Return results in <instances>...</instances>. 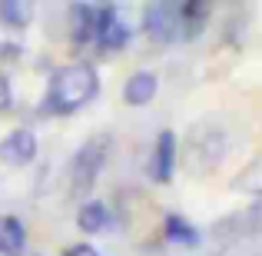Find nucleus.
Here are the masks:
<instances>
[{
    "mask_svg": "<svg viewBox=\"0 0 262 256\" xmlns=\"http://www.w3.org/2000/svg\"><path fill=\"white\" fill-rule=\"evenodd\" d=\"M100 90V77L90 64H70V67H60L50 80V90L43 96V113H73V110L86 107L90 100L96 96Z\"/></svg>",
    "mask_w": 262,
    "mask_h": 256,
    "instance_id": "obj_1",
    "label": "nucleus"
},
{
    "mask_svg": "<svg viewBox=\"0 0 262 256\" xmlns=\"http://www.w3.org/2000/svg\"><path fill=\"white\" fill-rule=\"evenodd\" d=\"M106 150H110V136H103V133L90 136L83 147L77 150V156H73V163H70V190H73V196H83V193L93 190L96 176H100L103 163H106Z\"/></svg>",
    "mask_w": 262,
    "mask_h": 256,
    "instance_id": "obj_2",
    "label": "nucleus"
},
{
    "mask_svg": "<svg viewBox=\"0 0 262 256\" xmlns=\"http://www.w3.org/2000/svg\"><path fill=\"white\" fill-rule=\"evenodd\" d=\"M129 27L123 24V17L116 13V7H103L93 13V40L100 44L103 53H116L129 44Z\"/></svg>",
    "mask_w": 262,
    "mask_h": 256,
    "instance_id": "obj_3",
    "label": "nucleus"
},
{
    "mask_svg": "<svg viewBox=\"0 0 262 256\" xmlns=\"http://www.w3.org/2000/svg\"><path fill=\"white\" fill-rule=\"evenodd\" d=\"M143 27H146L153 44H169V40H176L179 37V7L173 0H156V4H149L146 17H143Z\"/></svg>",
    "mask_w": 262,
    "mask_h": 256,
    "instance_id": "obj_4",
    "label": "nucleus"
},
{
    "mask_svg": "<svg viewBox=\"0 0 262 256\" xmlns=\"http://www.w3.org/2000/svg\"><path fill=\"white\" fill-rule=\"evenodd\" d=\"M0 160L7 167H27V163L37 160V136H33V130L20 127L13 133H7L0 140Z\"/></svg>",
    "mask_w": 262,
    "mask_h": 256,
    "instance_id": "obj_5",
    "label": "nucleus"
},
{
    "mask_svg": "<svg viewBox=\"0 0 262 256\" xmlns=\"http://www.w3.org/2000/svg\"><path fill=\"white\" fill-rule=\"evenodd\" d=\"M173 170H176V133L173 130H163L160 140H156V150H153V180L169 183Z\"/></svg>",
    "mask_w": 262,
    "mask_h": 256,
    "instance_id": "obj_6",
    "label": "nucleus"
},
{
    "mask_svg": "<svg viewBox=\"0 0 262 256\" xmlns=\"http://www.w3.org/2000/svg\"><path fill=\"white\" fill-rule=\"evenodd\" d=\"M156 90H160V80H156V73L140 70V73H133V77L123 84V100H126L129 107H146V103L156 96Z\"/></svg>",
    "mask_w": 262,
    "mask_h": 256,
    "instance_id": "obj_7",
    "label": "nucleus"
},
{
    "mask_svg": "<svg viewBox=\"0 0 262 256\" xmlns=\"http://www.w3.org/2000/svg\"><path fill=\"white\" fill-rule=\"evenodd\" d=\"M209 7H212V0H186L179 7V33L183 37H196L206 27V20H209Z\"/></svg>",
    "mask_w": 262,
    "mask_h": 256,
    "instance_id": "obj_8",
    "label": "nucleus"
},
{
    "mask_svg": "<svg viewBox=\"0 0 262 256\" xmlns=\"http://www.w3.org/2000/svg\"><path fill=\"white\" fill-rule=\"evenodd\" d=\"M27 246V230L17 216H0V256H20Z\"/></svg>",
    "mask_w": 262,
    "mask_h": 256,
    "instance_id": "obj_9",
    "label": "nucleus"
},
{
    "mask_svg": "<svg viewBox=\"0 0 262 256\" xmlns=\"http://www.w3.org/2000/svg\"><path fill=\"white\" fill-rule=\"evenodd\" d=\"M93 7L90 4H73L70 7V40L77 47H86L93 40Z\"/></svg>",
    "mask_w": 262,
    "mask_h": 256,
    "instance_id": "obj_10",
    "label": "nucleus"
},
{
    "mask_svg": "<svg viewBox=\"0 0 262 256\" xmlns=\"http://www.w3.org/2000/svg\"><path fill=\"white\" fill-rule=\"evenodd\" d=\"M77 223L83 233H103L110 226V210L103 203H83L77 213Z\"/></svg>",
    "mask_w": 262,
    "mask_h": 256,
    "instance_id": "obj_11",
    "label": "nucleus"
},
{
    "mask_svg": "<svg viewBox=\"0 0 262 256\" xmlns=\"http://www.w3.org/2000/svg\"><path fill=\"white\" fill-rule=\"evenodd\" d=\"M33 17V0H0V24L27 27Z\"/></svg>",
    "mask_w": 262,
    "mask_h": 256,
    "instance_id": "obj_12",
    "label": "nucleus"
},
{
    "mask_svg": "<svg viewBox=\"0 0 262 256\" xmlns=\"http://www.w3.org/2000/svg\"><path fill=\"white\" fill-rule=\"evenodd\" d=\"M166 237L173 240V243H183V246L199 243V233L192 230V223H186L183 216H166Z\"/></svg>",
    "mask_w": 262,
    "mask_h": 256,
    "instance_id": "obj_13",
    "label": "nucleus"
},
{
    "mask_svg": "<svg viewBox=\"0 0 262 256\" xmlns=\"http://www.w3.org/2000/svg\"><path fill=\"white\" fill-rule=\"evenodd\" d=\"M10 84H7V77L4 73H0V113H4V110H10Z\"/></svg>",
    "mask_w": 262,
    "mask_h": 256,
    "instance_id": "obj_14",
    "label": "nucleus"
},
{
    "mask_svg": "<svg viewBox=\"0 0 262 256\" xmlns=\"http://www.w3.org/2000/svg\"><path fill=\"white\" fill-rule=\"evenodd\" d=\"M63 256H100V253H96L90 243H80V246H70V250H67Z\"/></svg>",
    "mask_w": 262,
    "mask_h": 256,
    "instance_id": "obj_15",
    "label": "nucleus"
},
{
    "mask_svg": "<svg viewBox=\"0 0 262 256\" xmlns=\"http://www.w3.org/2000/svg\"><path fill=\"white\" fill-rule=\"evenodd\" d=\"M123 0H103V7H120Z\"/></svg>",
    "mask_w": 262,
    "mask_h": 256,
    "instance_id": "obj_16",
    "label": "nucleus"
}]
</instances>
